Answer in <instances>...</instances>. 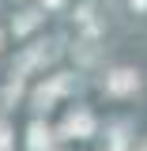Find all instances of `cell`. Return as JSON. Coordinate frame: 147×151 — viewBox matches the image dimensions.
Segmentation results:
<instances>
[{
	"label": "cell",
	"instance_id": "cell-3",
	"mask_svg": "<svg viewBox=\"0 0 147 151\" xmlns=\"http://www.w3.org/2000/svg\"><path fill=\"white\" fill-rule=\"evenodd\" d=\"M42 147H49V132L42 129V125H34L30 129V151H42Z\"/></svg>",
	"mask_w": 147,
	"mask_h": 151
},
{
	"label": "cell",
	"instance_id": "cell-2",
	"mask_svg": "<svg viewBox=\"0 0 147 151\" xmlns=\"http://www.w3.org/2000/svg\"><path fill=\"white\" fill-rule=\"evenodd\" d=\"M91 129H94L91 113H72L68 117V132H75V136H91Z\"/></svg>",
	"mask_w": 147,
	"mask_h": 151
},
{
	"label": "cell",
	"instance_id": "cell-1",
	"mask_svg": "<svg viewBox=\"0 0 147 151\" xmlns=\"http://www.w3.org/2000/svg\"><path fill=\"white\" fill-rule=\"evenodd\" d=\"M110 91L125 94V91H136V72H128V68H121V72L110 76Z\"/></svg>",
	"mask_w": 147,
	"mask_h": 151
},
{
	"label": "cell",
	"instance_id": "cell-4",
	"mask_svg": "<svg viewBox=\"0 0 147 151\" xmlns=\"http://www.w3.org/2000/svg\"><path fill=\"white\" fill-rule=\"evenodd\" d=\"M45 4H60V0H45Z\"/></svg>",
	"mask_w": 147,
	"mask_h": 151
}]
</instances>
